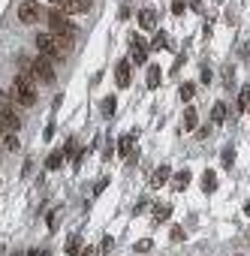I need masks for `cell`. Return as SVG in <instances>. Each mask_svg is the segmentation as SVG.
Returning a JSON list of instances; mask_svg holds the SVG:
<instances>
[{
  "mask_svg": "<svg viewBox=\"0 0 250 256\" xmlns=\"http://www.w3.org/2000/svg\"><path fill=\"white\" fill-rule=\"evenodd\" d=\"M12 100L18 105H33L37 102V79L30 72H18L12 79Z\"/></svg>",
  "mask_w": 250,
  "mask_h": 256,
  "instance_id": "6da1fadb",
  "label": "cell"
},
{
  "mask_svg": "<svg viewBox=\"0 0 250 256\" xmlns=\"http://www.w3.org/2000/svg\"><path fill=\"white\" fill-rule=\"evenodd\" d=\"M46 21H49V27H51L54 36H66V40H76V36H79V27L69 21V15H63V12H57V9H49Z\"/></svg>",
  "mask_w": 250,
  "mask_h": 256,
  "instance_id": "7a4b0ae2",
  "label": "cell"
},
{
  "mask_svg": "<svg viewBox=\"0 0 250 256\" xmlns=\"http://www.w3.org/2000/svg\"><path fill=\"white\" fill-rule=\"evenodd\" d=\"M37 54H43L49 60H57L66 51H63V46H60V40H57L54 33H37Z\"/></svg>",
  "mask_w": 250,
  "mask_h": 256,
  "instance_id": "3957f363",
  "label": "cell"
},
{
  "mask_svg": "<svg viewBox=\"0 0 250 256\" xmlns=\"http://www.w3.org/2000/svg\"><path fill=\"white\" fill-rule=\"evenodd\" d=\"M30 76L33 79H40L43 85H54V63L49 60V57H43V54H37L33 57V63H30Z\"/></svg>",
  "mask_w": 250,
  "mask_h": 256,
  "instance_id": "277c9868",
  "label": "cell"
},
{
  "mask_svg": "<svg viewBox=\"0 0 250 256\" xmlns=\"http://www.w3.org/2000/svg\"><path fill=\"white\" fill-rule=\"evenodd\" d=\"M40 15H43V9H40L37 0H24V3L18 6V21L21 24H37Z\"/></svg>",
  "mask_w": 250,
  "mask_h": 256,
  "instance_id": "5b68a950",
  "label": "cell"
},
{
  "mask_svg": "<svg viewBox=\"0 0 250 256\" xmlns=\"http://www.w3.org/2000/svg\"><path fill=\"white\" fill-rule=\"evenodd\" d=\"M130 46H133V63H139V66H142V63L148 60V49H151V46L142 40L139 33H133V36H130Z\"/></svg>",
  "mask_w": 250,
  "mask_h": 256,
  "instance_id": "8992f818",
  "label": "cell"
},
{
  "mask_svg": "<svg viewBox=\"0 0 250 256\" xmlns=\"http://www.w3.org/2000/svg\"><path fill=\"white\" fill-rule=\"evenodd\" d=\"M130 69H133V63L124 57L118 66H115V82H118V88H130V82H133V76H130Z\"/></svg>",
  "mask_w": 250,
  "mask_h": 256,
  "instance_id": "52a82bcc",
  "label": "cell"
},
{
  "mask_svg": "<svg viewBox=\"0 0 250 256\" xmlns=\"http://www.w3.org/2000/svg\"><path fill=\"white\" fill-rule=\"evenodd\" d=\"M157 21H160V15H157V9H142L139 12V27L142 30H157Z\"/></svg>",
  "mask_w": 250,
  "mask_h": 256,
  "instance_id": "ba28073f",
  "label": "cell"
},
{
  "mask_svg": "<svg viewBox=\"0 0 250 256\" xmlns=\"http://www.w3.org/2000/svg\"><path fill=\"white\" fill-rule=\"evenodd\" d=\"M190 178H193V175H190V169H181V172H175V175H172V187H175L178 193H184V190L190 187Z\"/></svg>",
  "mask_w": 250,
  "mask_h": 256,
  "instance_id": "9c48e42d",
  "label": "cell"
},
{
  "mask_svg": "<svg viewBox=\"0 0 250 256\" xmlns=\"http://www.w3.org/2000/svg\"><path fill=\"white\" fill-rule=\"evenodd\" d=\"M199 184H202V193H214V190H217V172H214V169H205Z\"/></svg>",
  "mask_w": 250,
  "mask_h": 256,
  "instance_id": "30bf717a",
  "label": "cell"
},
{
  "mask_svg": "<svg viewBox=\"0 0 250 256\" xmlns=\"http://www.w3.org/2000/svg\"><path fill=\"white\" fill-rule=\"evenodd\" d=\"M169 178H172V169H169V166H160V169L151 175V187H154V190H157V187H163Z\"/></svg>",
  "mask_w": 250,
  "mask_h": 256,
  "instance_id": "8fae6325",
  "label": "cell"
},
{
  "mask_svg": "<svg viewBox=\"0 0 250 256\" xmlns=\"http://www.w3.org/2000/svg\"><path fill=\"white\" fill-rule=\"evenodd\" d=\"M63 160H66V157H63V151H51V154H49V160H46V169H49V172H57V169L63 166Z\"/></svg>",
  "mask_w": 250,
  "mask_h": 256,
  "instance_id": "7c38bea8",
  "label": "cell"
},
{
  "mask_svg": "<svg viewBox=\"0 0 250 256\" xmlns=\"http://www.w3.org/2000/svg\"><path fill=\"white\" fill-rule=\"evenodd\" d=\"M151 49H154V51H166V49H169V36H166L163 30H157V33H154V40H151Z\"/></svg>",
  "mask_w": 250,
  "mask_h": 256,
  "instance_id": "4fadbf2b",
  "label": "cell"
},
{
  "mask_svg": "<svg viewBox=\"0 0 250 256\" xmlns=\"http://www.w3.org/2000/svg\"><path fill=\"white\" fill-rule=\"evenodd\" d=\"M130 151H133V133H127V136L118 139V154L121 157H130Z\"/></svg>",
  "mask_w": 250,
  "mask_h": 256,
  "instance_id": "5bb4252c",
  "label": "cell"
},
{
  "mask_svg": "<svg viewBox=\"0 0 250 256\" xmlns=\"http://www.w3.org/2000/svg\"><path fill=\"white\" fill-rule=\"evenodd\" d=\"M66 253H69V256H82V235H69Z\"/></svg>",
  "mask_w": 250,
  "mask_h": 256,
  "instance_id": "9a60e30c",
  "label": "cell"
},
{
  "mask_svg": "<svg viewBox=\"0 0 250 256\" xmlns=\"http://www.w3.org/2000/svg\"><path fill=\"white\" fill-rule=\"evenodd\" d=\"M211 121H214V124H223V121H226V102H214V108H211Z\"/></svg>",
  "mask_w": 250,
  "mask_h": 256,
  "instance_id": "2e32d148",
  "label": "cell"
},
{
  "mask_svg": "<svg viewBox=\"0 0 250 256\" xmlns=\"http://www.w3.org/2000/svg\"><path fill=\"white\" fill-rule=\"evenodd\" d=\"M172 214V205H154V223H166Z\"/></svg>",
  "mask_w": 250,
  "mask_h": 256,
  "instance_id": "e0dca14e",
  "label": "cell"
},
{
  "mask_svg": "<svg viewBox=\"0 0 250 256\" xmlns=\"http://www.w3.org/2000/svg\"><path fill=\"white\" fill-rule=\"evenodd\" d=\"M238 112H250V85H244L238 94Z\"/></svg>",
  "mask_w": 250,
  "mask_h": 256,
  "instance_id": "ac0fdd59",
  "label": "cell"
},
{
  "mask_svg": "<svg viewBox=\"0 0 250 256\" xmlns=\"http://www.w3.org/2000/svg\"><path fill=\"white\" fill-rule=\"evenodd\" d=\"M199 127V115H196V108H187L184 112V130L190 133V130H196Z\"/></svg>",
  "mask_w": 250,
  "mask_h": 256,
  "instance_id": "d6986e66",
  "label": "cell"
},
{
  "mask_svg": "<svg viewBox=\"0 0 250 256\" xmlns=\"http://www.w3.org/2000/svg\"><path fill=\"white\" fill-rule=\"evenodd\" d=\"M160 72H163L160 66H151V69H148V88H160V82H163Z\"/></svg>",
  "mask_w": 250,
  "mask_h": 256,
  "instance_id": "ffe728a7",
  "label": "cell"
},
{
  "mask_svg": "<svg viewBox=\"0 0 250 256\" xmlns=\"http://www.w3.org/2000/svg\"><path fill=\"white\" fill-rule=\"evenodd\" d=\"M193 94H196V85H193V82H184V85H181V100H184V102H190V100H193Z\"/></svg>",
  "mask_w": 250,
  "mask_h": 256,
  "instance_id": "44dd1931",
  "label": "cell"
},
{
  "mask_svg": "<svg viewBox=\"0 0 250 256\" xmlns=\"http://www.w3.org/2000/svg\"><path fill=\"white\" fill-rule=\"evenodd\" d=\"M115 105H118V100H115V97H105L100 108H102V115H115Z\"/></svg>",
  "mask_w": 250,
  "mask_h": 256,
  "instance_id": "7402d4cb",
  "label": "cell"
},
{
  "mask_svg": "<svg viewBox=\"0 0 250 256\" xmlns=\"http://www.w3.org/2000/svg\"><path fill=\"white\" fill-rule=\"evenodd\" d=\"M3 148H9V151H18V148H21L18 139H15V133H6V136H3Z\"/></svg>",
  "mask_w": 250,
  "mask_h": 256,
  "instance_id": "603a6c76",
  "label": "cell"
},
{
  "mask_svg": "<svg viewBox=\"0 0 250 256\" xmlns=\"http://www.w3.org/2000/svg\"><path fill=\"white\" fill-rule=\"evenodd\" d=\"M169 238H172V241H184V238H187V232H184L181 226H172V229H169Z\"/></svg>",
  "mask_w": 250,
  "mask_h": 256,
  "instance_id": "cb8c5ba5",
  "label": "cell"
},
{
  "mask_svg": "<svg viewBox=\"0 0 250 256\" xmlns=\"http://www.w3.org/2000/svg\"><path fill=\"white\" fill-rule=\"evenodd\" d=\"M109 250H112V238H109V235H105V238H102V244L97 247V256H105V253H109Z\"/></svg>",
  "mask_w": 250,
  "mask_h": 256,
  "instance_id": "d4e9b609",
  "label": "cell"
},
{
  "mask_svg": "<svg viewBox=\"0 0 250 256\" xmlns=\"http://www.w3.org/2000/svg\"><path fill=\"white\" fill-rule=\"evenodd\" d=\"M187 6H190L187 0H172V12H175V15H181V12H184Z\"/></svg>",
  "mask_w": 250,
  "mask_h": 256,
  "instance_id": "484cf974",
  "label": "cell"
},
{
  "mask_svg": "<svg viewBox=\"0 0 250 256\" xmlns=\"http://www.w3.org/2000/svg\"><path fill=\"white\" fill-rule=\"evenodd\" d=\"M232 163H235V151H232V148H226V151H223V166L229 169Z\"/></svg>",
  "mask_w": 250,
  "mask_h": 256,
  "instance_id": "4316f807",
  "label": "cell"
},
{
  "mask_svg": "<svg viewBox=\"0 0 250 256\" xmlns=\"http://www.w3.org/2000/svg\"><path fill=\"white\" fill-rule=\"evenodd\" d=\"M136 250H139V253H148V250H151V241H148V238H142V241L136 244Z\"/></svg>",
  "mask_w": 250,
  "mask_h": 256,
  "instance_id": "83f0119b",
  "label": "cell"
},
{
  "mask_svg": "<svg viewBox=\"0 0 250 256\" xmlns=\"http://www.w3.org/2000/svg\"><path fill=\"white\" fill-rule=\"evenodd\" d=\"M199 79H202V82H205V85H208V82H211V69H208V66H202V72H199Z\"/></svg>",
  "mask_w": 250,
  "mask_h": 256,
  "instance_id": "f1b7e54d",
  "label": "cell"
},
{
  "mask_svg": "<svg viewBox=\"0 0 250 256\" xmlns=\"http://www.w3.org/2000/svg\"><path fill=\"white\" fill-rule=\"evenodd\" d=\"M49 229H57V211L49 214Z\"/></svg>",
  "mask_w": 250,
  "mask_h": 256,
  "instance_id": "f546056e",
  "label": "cell"
},
{
  "mask_svg": "<svg viewBox=\"0 0 250 256\" xmlns=\"http://www.w3.org/2000/svg\"><path fill=\"white\" fill-rule=\"evenodd\" d=\"M43 136H46V142H49V139H51V136H54V124H49V127H46V133H43Z\"/></svg>",
  "mask_w": 250,
  "mask_h": 256,
  "instance_id": "4dcf8cb0",
  "label": "cell"
},
{
  "mask_svg": "<svg viewBox=\"0 0 250 256\" xmlns=\"http://www.w3.org/2000/svg\"><path fill=\"white\" fill-rule=\"evenodd\" d=\"M27 256H49V250H27Z\"/></svg>",
  "mask_w": 250,
  "mask_h": 256,
  "instance_id": "1f68e13d",
  "label": "cell"
}]
</instances>
